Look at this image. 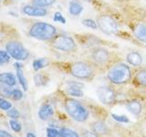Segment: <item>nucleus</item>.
<instances>
[{
	"instance_id": "nucleus-36",
	"label": "nucleus",
	"mask_w": 146,
	"mask_h": 137,
	"mask_svg": "<svg viewBox=\"0 0 146 137\" xmlns=\"http://www.w3.org/2000/svg\"><path fill=\"white\" fill-rule=\"evenodd\" d=\"M83 137H98V135L94 134V132H86L84 134Z\"/></svg>"
},
{
	"instance_id": "nucleus-26",
	"label": "nucleus",
	"mask_w": 146,
	"mask_h": 137,
	"mask_svg": "<svg viewBox=\"0 0 146 137\" xmlns=\"http://www.w3.org/2000/svg\"><path fill=\"white\" fill-rule=\"evenodd\" d=\"M10 59V55L7 53V51L0 50V65L5 63H7Z\"/></svg>"
},
{
	"instance_id": "nucleus-19",
	"label": "nucleus",
	"mask_w": 146,
	"mask_h": 137,
	"mask_svg": "<svg viewBox=\"0 0 146 137\" xmlns=\"http://www.w3.org/2000/svg\"><path fill=\"white\" fill-rule=\"evenodd\" d=\"M48 59H35L33 61V68L35 70H39L41 68H43L44 67H46L48 65Z\"/></svg>"
},
{
	"instance_id": "nucleus-17",
	"label": "nucleus",
	"mask_w": 146,
	"mask_h": 137,
	"mask_svg": "<svg viewBox=\"0 0 146 137\" xmlns=\"http://www.w3.org/2000/svg\"><path fill=\"white\" fill-rule=\"evenodd\" d=\"M15 67L17 68V79L19 80L20 84L22 85V88L24 89V90H27V80L24 76V73L22 71V68L21 65L19 63H16L15 64Z\"/></svg>"
},
{
	"instance_id": "nucleus-15",
	"label": "nucleus",
	"mask_w": 146,
	"mask_h": 137,
	"mask_svg": "<svg viewBox=\"0 0 146 137\" xmlns=\"http://www.w3.org/2000/svg\"><path fill=\"white\" fill-rule=\"evenodd\" d=\"M83 11V6L79 0H72L68 6V12L72 16H79Z\"/></svg>"
},
{
	"instance_id": "nucleus-22",
	"label": "nucleus",
	"mask_w": 146,
	"mask_h": 137,
	"mask_svg": "<svg viewBox=\"0 0 146 137\" xmlns=\"http://www.w3.org/2000/svg\"><path fill=\"white\" fill-rule=\"evenodd\" d=\"M93 130L95 132H97V134H104V132H106V131H107V127L105 125V123H103L102 122H98L94 123Z\"/></svg>"
},
{
	"instance_id": "nucleus-1",
	"label": "nucleus",
	"mask_w": 146,
	"mask_h": 137,
	"mask_svg": "<svg viewBox=\"0 0 146 137\" xmlns=\"http://www.w3.org/2000/svg\"><path fill=\"white\" fill-rule=\"evenodd\" d=\"M131 73L129 66L119 63L114 65L108 72V78L114 84H123L131 80Z\"/></svg>"
},
{
	"instance_id": "nucleus-21",
	"label": "nucleus",
	"mask_w": 146,
	"mask_h": 137,
	"mask_svg": "<svg viewBox=\"0 0 146 137\" xmlns=\"http://www.w3.org/2000/svg\"><path fill=\"white\" fill-rule=\"evenodd\" d=\"M56 0H33V4L36 7H48L53 5Z\"/></svg>"
},
{
	"instance_id": "nucleus-35",
	"label": "nucleus",
	"mask_w": 146,
	"mask_h": 137,
	"mask_svg": "<svg viewBox=\"0 0 146 137\" xmlns=\"http://www.w3.org/2000/svg\"><path fill=\"white\" fill-rule=\"evenodd\" d=\"M0 137H13V136L7 131L0 130Z\"/></svg>"
},
{
	"instance_id": "nucleus-30",
	"label": "nucleus",
	"mask_w": 146,
	"mask_h": 137,
	"mask_svg": "<svg viewBox=\"0 0 146 137\" xmlns=\"http://www.w3.org/2000/svg\"><path fill=\"white\" fill-rule=\"evenodd\" d=\"M7 115L10 117L11 119H15V120H16V119L19 118L20 113H19V112H18L16 108H12V109H9L8 111H7Z\"/></svg>"
},
{
	"instance_id": "nucleus-34",
	"label": "nucleus",
	"mask_w": 146,
	"mask_h": 137,
	"mask_svg": "<svg viewBox=\"0 0 146 137\" xmlns=\"http://www.w3.org/2000/svg\"><path fill=\"white\" fill-rule=\"evenodd\" d=\"M11 97H12L13 100H20L23 97V93H22V91L20 90H17V89L13 90L12 92H11Z\"/></svg>"
},
{
	"instance_id": "nucleus-27",
	"label": "nucleus",
	"mask_w": 146,
	"mask_h": 137,
	"mask_svg": "<svg viewBox=\"0 0 146 137\" xmlns=\"http://www.w3.org/2000/svg\"><path fill=\"white\" fill-rule=\"evenodd\" d=\"M47 136L48 137H62L61 132L54 128H48L47 129Z\"/></svg>"
},
{
	"instance_id": "nucleus-8",
	"label": "nucleus",
	"mask_w": 146,
	"mask_h": 137,
	"mask_svg": "<svg viewBox=\"0 0 146 137\" xmlns=\"http://www.w3.org/2000/svg\"><path fill=\"white\" fill-rule=\"evenodd\" d=\"M97 94L99 99L106 104L113 102L115 99V92L109 87H100L97 90Z\"/></svg>"
},
{
	"instance_id": "nucleus-5",
	"label": "nucleus",
	"mask_w": 146,
	"mask_h": 137,
	"mask_svg": "<svg viewBox=\"0 0 146 137\" xmlns=\"http://www.w3.org/2000/svg\"><path fill=\"white\" fill-rule=\"evenodd\" d=\"M98 27L108 35H114L118 32V24L115 19L109 15H102L98 17Z\"/></svg>"
},
{
	"instance_id": "nucleus-14",
	"label": "nucleus",
	"mask_w": 146,
	"mask_h": 137,
	"mask_svg": "<svg viewBox=\"0 0 146 137\" xmlns=\"http://www.w3.org/2000/svg\"><path fill=\"white\" fill-rule=\"evenodd\" d=\"M127 61L132 66L138 67L143 63V57L137 51H131L127 55Z\"/></svg>"
},
{
	"instance_id": "nucleus-4",
	"label": "nucleus",
	"mask_w": 146,
	"mask_h": 137,
	"mask_svg": "<svg viewBox=\"0 0 146 137\" xmlns=\"http://www.w3.org/2000/svg\"><path fill=\"white\" fill-rule=\"evenodd\" d=\"M52 46L55 49L65 52L74 51L77 49L76 43L73 40V39L70 38V37L63 36V35L55 37L54 39L52 40Z\"/></svg>"
},
{
	"instance_id": "nucleus-11",
	"label": "nucleus",
	"mask_w": 146,
	"mask_h": 137,
	"mask_svg": "<svg viewBox=\"0 0 146 137\" xmlns=\"http://www.w3.org/2000/svg\"><path fill=\"white\" fill-rule=\"evenodd\" d=\"M23 12L26 15L30 17H44L48 13L45 8L38 7H31V6H26L23 8Z\"/></svg>"
},
{
	"instance_id": "nucleus-2",
	"label": "nucleus",
	"mask_w": 146,
	"mask_h": 137,
	"mask_svg": "<svg viewBox=\"0 0 146 137\" xmlns=\"http://www.w3.org/2000/svg\"><path fill=\"white\" fill-rule=\"evenodd\" d=\"M57 33V29L54 26L44 22L36 23L31 27L29 35L34 39L39 40H48L53 39Z\"/></svg>"
},
{
	"instance_id": "nucleus-23",
	"label": "nucleus",
	"mask_w": 146,
	"mask_h": 137,
	"mask_svg": "<svg viewBox=\"0 0 146 137\" xmlns=\"http://www.w3.org/2000/svg\"><path fill=\"white\" fill-rule=\"evenodd\" d=\"M60 132L62 137H80L75 131L68 129V128H62Z\"/></svg>"
},
{
	"instance_id": "nucleus-31",
	"label": "nucleus",
	"mask_w": 146,
	"mask_h": 137,
	"mask_svg": "<svg viewBox=\"0 0 146 137\" xmlns=\"http://www.w3.org/2000/svg\"><path fill=\"white\" fill-rule=\"evenodd\" d=\"M9 86H0V94H2L3 96H11L12 90L10 88H8Z\"/></svg>"
},
{
	"instance_id": "nucleus-12",
	"label": "nucleus",
	"mask_w": 146,
	"mask_h": 137,
	"mask_svg": "<svg viewBox=\"0 0 146 137\" xmlns=\"http://www.w3.org/2000/svg\"><path fill=\"white\" fill-rule=\"evenodd\" d=\"M134 37L141 42L146 43V24L139 23L133 29Z\"/></svg>"
},
{
	"instance_id": "nucleus-20",
	"label": "nucleus",
	"mask_w": 146,
	"mask_h": 137,
	"mask_svg": "<svg viewBox=\"0 0 146 137\" xmlns=\"http://www.w3.org/2000/svg\"><path fill=\"white\" fill-rule=\"evenodd\" d=\"M135 79L138 81V83L141 84V86H146V70H140L136 74Z\"/></svg>"
},
{
	"instance_id": "nucleus-37",
	"label": "nucleus",
	"mask_w": 146,
	"mask_h": 137,
	"mask_svg": "<svg viewBox=\"0 0 146 137\" xmlns=\"http://www.w3.org/2000/svg\"><path fill=\"white\" fill-rule=\"evenodd\" d=\"M27 137H36L34 134H32V132H29V134H27Z\"/></svg>"
},
{
	"instance_id": "nucleus-24",
	"label": "nucleus",
	"mask_w": 146,
	"mask_h": 137,
	"mask_svg": "<svg viewBox=\"0 0 146 137\" xmlns=\"http://www.w3.org/2000/svg\"><path fill=\"white\" fill-rule=\"evenodd\" d=\"M34 81H35V84L36 86H43L46 84V77L43 75V74H36L35 77H34Z\"/></svg>"
},
{
	"instance_id": "nucleus-33",
	"label": "nucleus",
	"mask_w": 146,
	"mask_h": 137,
	"mask_svg": "<svg viewBox=\"0 0 146 137\" xmlns=\"http://www.w3.org/2000/svg\"><path fill=\"white\" fill-rule=\"evenodd\" d=\"M111 117L114 119V120L119 122L125 123V122H129V119H128V117L125 116V115H117V114H111Z\"/></svg>"
},
{
	"instance_id": "nucleus-32",
	"label": "nucleus",
	"mask_w": 146,
	"mask_h": 137,
	"mask_svg": "<svg viewBox=\"0 0 146 137\" xmlns=\"http://www.w3.org/2000/svg\"><path fill=\"white\" fill-rule=\"evenodd\" d=\"M53 20L55 22H60V23H62V24H65V23H66V18L63 17V15L60 12H56V13H55Z\"/></svg>"
},
{
	"instance_id": "nucleus-6",
	"label": "nucleus",
	"mask_w": 146,
	"mask_h": 137,
	"mask_svg": "<svg viewBox=\"0 0 146 137\" xmlns=\"http://www.w3.org/2000/svg\"><path fill=\"white\" fill-rule=\"evenodd\" d=\"M6 49L7 53L17 61H25L29 56V51L18 42H9L6 46Z\"/></svg>"
},
{
	"instance_id": "nucleus-39",
	"label": "nucleus",
	"mask_w": 146,
	"mask_h": 137,
	"mask_svg": "<svg viewBox=\"0 0 146 137\" xmlns=\"http://www.w3.org/2000/svg\"><path fill=\"white\" fill-rule=\"evenodd\" d=\"M0 2H1V0H0Z\"/></svg>"
},
{
	"instance_id": "nucleus-18",
	"label": "nucleus",
	"mask_w": 146,
	"mask_h": 137,
	"mask_svg": "<svg viewBox=\"0 0 146 137\" xmlns=\"http://www.w3.org/2000/svg\"><path fill=\"white\" fill-rule=\"evenodd\" d=\"M126 107L128 109V111L131 112L132 114H135V115L139 114L141 111V105L137 100H132V102H129L126 105Z\"/></svg>"
},
{
	"instance_id": "nucleus-9",
	"label": "nucleus",
	"mask_w": 146,
	"mask_h": 137,
	"mask_svg": "<svg viewBox=\"0 0 146 137\" xmlns=\"http://www.w3.org/2000/svg\"><path fill=\"white\" fill-rule=\"evenodd\" d=\"M82 88H83V84L82 83L77 81H70L67 83L66 90L68 94L73 96V97H82L83 96Z\"/></svg>"
},
{
	"instance_id": "nucleus-38",
	"label": "nucleus",
	"mask_w": 146,
	"mask_h": 137,
	"mask_svg": "<svg viewBox=\"0 0 146 137\" xmlns=\"http://www.w3.org/2000/svg\"><path fill=\"white\" fill-rule=\"evenodd\" d=\"M83 1H86V2H90L91 0H83Z\"/></svg>"
},
{
	"instance_id": "nucleus-3",
	"label": "nucleus",
	"mask_w": 146,
	"mask_h": 137,
	"mask_svg": "<svg viewBox=\"0 0 146 137\" xmlns=\"http://www.w3.org/2000/svg\"><path fill=\"white\" fill-rule=\"evenodd\" d=\"M65 108L70 116L77 122H85L89 117L88 109L74 99H68L65 102Z\"/></svg>"
},
{
	"instance_id": "nucleus-29",
	"label": "nucleus",
	"mask_w": 146,
	"mask_h": 137,
	"mask_svg": "<svg viewBox=\"0 0 146 137\" xmlns=\"http://www.w3.org/2000/svg\"><path fill=\"white\" fill-rule=\"evenodd\" d=\"M12 104L11 102H7L3 98H0V109L4 110V111H8L9 109H11Z\"/></svg>"
},
{
	"instance_id": "nucleus-10",
	"label": "nucleus",
	"mask_w": 146,
	"mask_h": 137,
	"mask_svg": "<svg viewBox=\"0 0 146 137\" xmlns=\"http://www.w3.org/2000/svg\"><path fill=\"white\" fill-rule=\"evenodd\" d=\"M110 57V53L107 49L99 48L96 49L92 52V59L93 61L98 64H104L108 61Z\"/></svg>"
},
{
	"instance_id": "nucleus-16",
	"label": "nucleus",
	"mask_w": 146,
	"mask_h": 137,
	"mask_svg": "<svg viewBox=\"0 0 146 137\" xmlns=\"http://www.w3.org/2000/svg\"><path fill=\"white\" fill-rule=\"evenodd\" d=\"M0 82L7 86L16 85V77L10 72H4L0 74Z\"/></svg>"
},
{
	"instance_id": "nucleus-25",
	"label": "nucleus",
	"mask_w": 146,
	"mask_h": 137,
	"mask_svg": "<svg viewBox=\"0 0 146 137\" xmlns=\"http://www.w3.org/2000/svg\"><path fill=\"white\" fill-rule=\"evenodd\" d=\"M82 24H83L85 27H90V29H97V27H98L97 23H96L93 19H90V18L82 20Z\"/></svg>"
},
{
	"instance_id": "nucleus-7",
	"label": "nucleus",
	"mask_w": 146,
	"mask_h": 137,
	"mask_svg": "<svg viewBox=\"0 0 146 137\" xmlns=\"http://www.w3.org/2000/svg\"><path fill=\"white\" fill-rule=\"evenodd\" d=\"M71 74L79 79H89L93 74L91 67L85 62H77L71 67Z\"/></svg>"
},
{
	"instance_id": "nucleus-28",
	"label": "nucleus",
	"mask_w": 146,
	"mask_h": 137,
	"mask_svg": "<svg viewBox=\"0 0 146 137\" xmlns=\"http://www.w3.org/2000/svg\"><path fill=\"white\" fill-rule=\"evenodd\" d=\"M9 123H10V127L13 131H15L16 132H19L21 131V129H22L21 124L17 121H16L15 119H12Z\"/></svg>"
},
{
	"instance_id": "nucleus-13",
	"label": "nucleus",
	"mask_w": 146,
	"mask_h": 137,
	"mask_svg": "<svg viewBox=\"0 0 146 137\" xmlns=\"http://www.w3.org/2000/svg\"><path fill=\"white\" fill-rule=\"evenodd\" d=\"M53 114H54V110L51 105H49V104L43 105L38 111V117L43 121L48 120V119H49Z\"/></svg>"
}]
</instances>
